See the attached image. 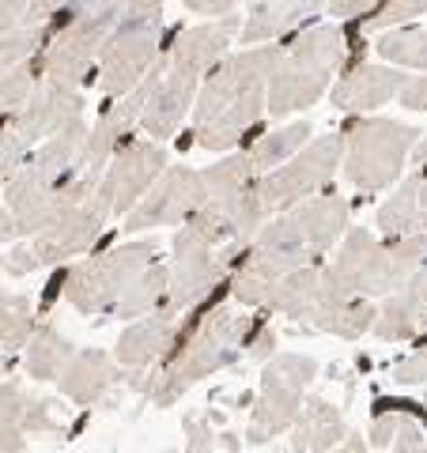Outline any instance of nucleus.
Listing matches in <instances>:
<instances>
[{
    "label": "nucleus",
    "instance_id": "f257e3e1",
    "mask_svg": "<svg viewBox=\"0 0 427 453\" xmlns=\"http://www.w3.org/2000/svg\"><path fill=\"white\" fill-rule=\"evenodd\" d=\"M348 231V201L337 189H325L280 216L265 219L258 238L246 246L242 261L227 280V299L250 314H265L273 288L307 265H322L325 253L340 246Z\"/></svg>",
    "mask_w": 427,
    "mask_h": 453
},
{
    "label": "nucleus",
    "instance_id": "f03ea898",
    "mask_svg": "<svg viewBox=\"0 0 427 453\" xmlns=\"http://www.w3.org/2000/svg\"><path fill=\"white\" fill-rule=\"evenodd\" d=\"M261 314L235 306L231 299H208L190 314H182L175 348L163 356L159 374H151V381H140V393L148 396L155 408H170L182 401L197 381H205L212 374L227 371L242 359L246 340L258 329Z\"/></svg>",
    "mask_w": 427,
    "mask_h": 453
},
{
    "label": "nucleus",
    "instance_id": "7ed1b4c3",
    "mask_svg": "<svg viewBox=\"0 0 427 453\" xmlns=\"http://www.w3.org/2000/svg\"><path fill=\"white\" fill-rule=\"evenodd\" d=\"M276 61V46L231 50V57L205 76L193 103V140L205 151H235L242 136H250L265 118L268 73Z\"/></svg>",
    "mask_w": 427,
    "mask_h": 453
},
{
    "label": "nucleus",
    "instance_id": "20e7f679",
    "mask_svg": "<svg viewBox=\"0 0 427 453\" xmlns=\"http://www.w3.org/2000/svg\"><path fill=\"white\" fill-rule=\"evenodd\" d=\"M345 31L337 23H310L276 46V61L268 73L265 110L273 118H291L314 106L330 91L340 61H345Z\"/></svg>",
    "mask_w": 427,
    "mask_h": 453
},
{
    "label": "nucleus",
    "instance_id": "39448f33",
    "mask_svg": "<svg viewBox=\"0 0 427 453\" xmlns=\"http://www.w3.org/2000/svg\"><path fill=\"white\" fill-rule=\"evenodd\" d=\"M427 257V238L382 242L367 226H348L333 261H325L333 283L352 299H386L401 283L420 273Z\"/></svg>",
    "mask_w": 427,
    "mask_h": 453
},
{
    "label": "nucleus",
    "instance_id": "423d86ee",
    "mask_svg": "<svg viewBox=\"0 0 427 453\" xmlns=\"http://www.w3.org/2000/svg\"><path fill=\"white\" fill-rule=\"evenodd\" d=\"M125 4H57L53 12V35L46 50L38 53L42 80L57 83V88L83 91L95 76L103 42L113 31Z\"/></svg>",
    "mask_w": 427,
    "mask_h": 453
},
{
    "label": "nucleus",
    "instance_id": "0eeeda50",
    "mask_svg": "<svg viewBox=\"0 0 427 453\" xmlns=\"http://www.w3.org/2000/svg\"><path fill=\"white\" fill-rule=\"evenodd\" d=\"M159 57H163V4H125L95 65L98 95L106 103L129 95L148 80V73L159 65Z\"/></svg>",
    "mask_w": 427,
    "mask_h": 453
},
{
    "label": "nucleus",
    "instance_id": "6e6552de",
    "mask_svg": "<svg viewBox=\"0 0 427 453\" xmlns=\"http://www.w3.org/2000/svg\"><path fill=\"white\" fill-rule=\"evenodd\" d=\"M420 129L397 118H352L340 140H345V155H340V170L355 189L363 193H386L405 174V159L412 148L420 144Z\"/></svg>",
    "mask_w": 427,
    "mask_h": 453
},
{
    "label": "nucleus",
    "instance_id": "1a4fd4ad",
    "mask_svg": "<svg viewBox=\"0 0 427 453\" xmlns=\"http://www.w3.org/2000/svg\"><path fill=\"white\" fill-rule=\"evenodd\" d=\"M159 257V242L151 238H129V242H118L95 257L73 261L61 276V295L68 306H76L80 314H110L113 303L121 299V291L133 283V276H140L148 265H155Z\"/></svg>",
    "mask_w": 427,
    "mask_h": 453
},
{
    "label": "nucleus",
    "instance_id": "9d476101",
    "mask_svg": "<svg viewBox=\"0 0 427 453\" xmlns=\"http://www.w3.org/2000/svg\"><path fill=\"white\" fill-rule=\"evenodd\" d=\"M318 378V359L303 356V351H280L265 363L261 371V389L250 412V427H246V442L250 446H265L273 438L288 434L299 419V408L307 401L310 381Z\"/></svg>",
    "mask_w": 427,
    "mask_h": 453
},
{
    "label": "nucleus",
    "instance_id": "9b49d317",
    "mask_svg": "<svg viewBox=\"0 0 427 453\" xmlns=\"http://www.w3.org/2000/svg\"><path fill=\"white\" fill-rule=\"evenodd\" d=\"M340 155H345V140H340V133L314 136L295 159H288L283 166L261 174L258 178V196H261L265 216L273 219V216H280V211H288L295 204L310 201V196L333 189V178L340 170Z\"/></svg>",
    "mask_w": 427,
    "mask_h": 453
},
{
    "label": "nucleus",
    "instance_id": "f8f14e48",
    "mask_svg": "<svg viewBox=\"0 0 427 453\" xmlns=\"http://www.w3.org/2000/svg\"><path fill=\"white\" fill-rule=\"evenodd\" d=\"M106 223L110 219L88 201L80 211L57 219L53 226L38 231L35 238H23V242H16L4 253V257H0V268H4V276H35V273H42V268H61L73 257L91 253V246L103 238Z\"/></svg>",
    "mask_w": 427,
    "mask_h": 453
},
{
    "label": "nucleus",
    "instance_id": "ddd939ff",
    "mask_svg": "<svg viewBox=\"0 0 427 453\" xmlns=\"http://www.w3.org/2000/svg\"><path fill=\"white\" fill-rule=\"evenodd\" d=\"M167 166H170V155L163 144H155L148 136L125 140V144L113 151L106 170L98 174L91 204L103 211L106 219H125L140 204V196L159 181V174Z\"/></svg>",
    "mask_w": 427,
    "mask_h": 453
},
{
    "label": "nucleus",
    "instance_id": "4468645a",
    "mask_svg": "<svg viewBox=\"0 0 427 453\" xmlns=\"http://www.w3.org/2000/svg\"><path fill=\"white\" fill-rule=\"evenodd\" d=\"M208 201L201 170L193 166H167L159 181L140 196V204L121 219L125 234H144L155 226H182L197 208Z\"/></svg>",
    "mask_w": 427,
    "mask_h": 453
},
{
    "label": "nucleus",
    "instance_id": "2eb2a0df",
    "mask_svg": "<svg viewBox=\"0 0 427 453\" xmlns=\"http://www.w3.org/2000/svg\"><path fill=\"white\" fill-rule=\"evenodd\" d=\"M83 110H88V95H83V91L57 88V83L38 80L35 95L27 98V106L8 125L16 129V136L23 140V144L35 151L38 144H46L50 136L65 133L68 125L83 121Z\"/></svg>",
    "mask_w": 427,
    "mask_h": 453
},
{
    "label": "nucleus",
    "instance_id": "dca6fc26",
    "mask_svg": "<svg viewBox=\"0 0 427 453\" xmlns=\"http://www.w3.org/2000/svg\"><path fill=\"white\" fill-rule=\"evenodd\" d=\"M242 31V16H227V19H205L193 23L186 31H178L175 42L167 46V65L175 73H186L193 80H201L216 68L223 57H231V46Z\"/></svg>",
    "mask_w": 427,
    "mask_h": 453
},
{
    "label": "nucleus",
    "instance_id": "f3484780",
    "mask_svg": "<svg viewBox=\"0 0 427 453\" xmlns=\"http://www.w3.org/2000/svg\"><path fill=\"white\" fill-rule=\"evenodd\" d=\"M197 91H201V80H193L186 73H175L167 65V57H159L151 73V91H148V103H144V113H140V129L148 133V140L163 144L170 140L186 113H193V103H197Z\"/></svg>",
    "mask_w": 427,
    "mask_h": 453
},
{
    "label": "nucleus",
    "instance_id": "a211bd4d",
    "mask_svg": "<svg viewBox=\"0 0 427 453\" xmlns=\"http://www.w3.org/2000/svg\"><path fill=\"white\" fill-rule=\"evenodd\" d=\"M151 73L140 88H133L129 95L113 98V103L98 110L95 125L88 129V148H83V170H88V174H103L106 163L113 159V151H118L125 140H133V129L140 125V113H144L148 91H151Z\"/></svg>",
    "mask_w": 427,
    "mask_h": 453
},
{
    "label": "nucleus",
    "instance_id": "6ab92c4d",
    "mask_svg": "<svg viewBox=\"0 0 427 453\" xmlns=\"http://www.w3.org/2000/svg\"><path fill=\"white\" fill-rule=\"evenodd\" d=\"M178 321H182V314L163 306L148 318H136L125 325V333L118 336V344H113V359H118L121 371H148V366L163 363V356L175 348Z\"/></svg>",
    "mask_w": 427,
    "mask_h": 453
},
{
    "label": "nucleus",
    "instance_id": "aec40b11",
    "mask_svg": "<svg viewBox=\"0 0 427 453\" xmlns=\"http://www.w3.org/2000/svg\"><path fill=\"white\" fill-rule=\"evenodd\" d=\"M408 83L405 73H397L390 65H371V61H360L348 68V76H340L333 83V106L340 113H371L378 106H386L390 98L401 95V88Z\"/></svg>",
    "mask_w": 427,
    "mask_h": 453
},
{
    "label": "nucleus",
    "instance_id": "412c9836",
    "mask_svg": "<svg viewBox=\"0 0 427 453\" xmlns=\"http://www.w3.org/2000/svg\"><path fill=\"white\" fill-rule=\"evenodd\" d=\"M118 381H121V366L113 359V351L80 348V351H73V359L65 363V371L57 374V389L76 408H91L103 401Z\"/></svg>",
    "mask_w": 427,
    "mask_h": 453
},
{
    "label": "nucleus",
    "instance_id": "4be33fe9",
    "mask_svg": "<svg viewBox=\"0 0 427 453\" xmlns=\"http://www.w3.org/2000/svg\"><path fill=\"white\" fill-rule=\"evenodd\" d=\"M420 333H427V265L382 299L375 318V336L386 340V344H405Z\"/></svg>",
    "mask_w": 427,
    "mask_h": 453
},
{
    "label": "nucleus",
    "instance_id": "5701e85b",
    "mask_svg": "<svg viewBox=\"0 0 427 453\" xmlns=\"http://www.w3.org/2000/svg\"><path fill=\"white\" fill-rule=\"evenodd\" d=\"M375 318H378V306L371 299H352V295H345L333 283L330 268H325L322 299L303 325H310V329H318V333L340 336V340H360L367 329H375Z\"/></svg>",
    "mask_w": 427,
    "mask_h": 453
},
{
    "label": "nucleus",
    "instance_id": "b1692460",
    "mask_svg": "<svg viewBox=\"0 0 427 453\" xmlns=\"http://www.w3.org/2000/svg\"><path fill=\"white\" fill-rule=\"evenodd\" d=\"M291 434V453H333L340 442H345V416L333 401L325 396H307L303 408H299V419Z\"/></svg>",
    "mask_w": 427,
    "mask_h": 453
},
{
    "label": "nucleus",
    "instance_id": "393cba45",
    "mask_svg": "<svg viewBox=\"0 0 427 453\" xmlns=\"http://www.w3.org/2000/svg\"><path fill=\"white\" fill-rule=\"evenodd\" d=\"M375 226L386 242H401V238H427V208L420 201V174L397 181L393 193L378 204Z\"/></svg>",
    "mask_w": 427,
    "mask_h": 453
},
{
    "label": "nucleus",
    "instance_id": "a878e982",
    "mask_svg": "<svg viewBox=\"0 0 427 453\" xmlns=\"http://www.w3.org/2000/svg\"><path fill=\"white\" fill-rule=\"evenodd\" d=\"M310 136H314V125H310L307 118H299V121L280 125V129H273V133H261L253 144L242 148V155L250 159L253 174L261 178V174H268V170H276L288 159H295V155L310 144Z\"/></svg>",
    "mask_w": 427,
    "mask_h": 453
},
{
    "label": "nucleus",
    "instance_id": "bb28decb",
    "mask_svg": "<svg viewBox=\"0 0 427 453\" xmlns=\"http://www.w3.org/2000/svg\"><path fill=\"white\" fill-rule=\"evenodd\" d=\"M310 12H314V4H250L246 23L238 31L242 50H253L258 42H280L283 35L299 31Z\"/></svg>",
    "mask_w": 427,
    "mask_h": 453
},
{
    "label": "nucleus",
    "instance_id": "cd10ccee",
    "mask_svg": "<svg viewBox=\"0 0 427 453\" xmlns=\"http://www.w3.org/2000/svg\"><path fill=\"white\" fill-rule=\"evenodd\" d=\"M167 283H170V265L167 261H155L148 265L140 276H133V283L121 291V299L113 303L110 318L118 321H136V318H148L155 310L167 306Z\"/></svg>",
    "mask_w": 427,
    "mask_h": 453
},
{
    "label": "nucleus",
    "instance_id": "c85d7f7f",
    "mask_svg": "<svg viewBox=\"0 0 427 453\" xmlns=\"http://www.w3.org/2000/svg\"><path fill=\"white\" fill-rule=\"evenodd\" d=\"M73 344H68V336H61V329L50 321H38L35 336L27 340L23 348V371L31 381H57V374L65 371V363L73 359Z\"/></svg>",
    "mask_w": 427,
    "mask_h": 453
},
{
    "label": "nucleus",
    "instance_id": "c756f323",
    "mask_svg": "<svg viewBox=\"0 0 427 453\" xmlns=\"http://www.w3.org/2000/svg\"><path fill=\"white\" fill-rule=\"evenodd\" d=\"M38 329V310L35 299L23 291H0V351H23L27 340Z\"/></svg>",
    "mask_w": 427,
    "mask_h": 453
},
{
    "label": "nucleus",
    "instance_id": "7c9ffc66",
    "mask_svg": "<svg viewBox=\"0 0 427 453\" xmlns=\"http://www.w3.org/2000/svg\"><path fill=\"white\" fill-rule=\"evenodd\" d=\"M375 53L390 68H420L427 73V27H397L375 38Z\"/></svg>",
    "mask_w": 427,
    "mask_h": 453
},
{
    "label": "nucleus",
    "instance_id": "2f4dec72",
    "mask_svg": "<svg viewBox=\"0 0 427 453\" xmlns=\"http://www.w3.org/2000/svg\"><path fill=\"white\" fill-rule=\"evenodd\" d=\"M38 80H42L38 57H31V61H23L16 68H8V73H0V125L12 121L27 106V98H31L35 88H38Z\"/></svg>",
    "mask_w": 427,
    "mask_h": 453
},
{
    "label": "nucleus",
    "instance_id": "473e14b6",
    "mask_svg": "<svg viewBox=\"0 0 427 453\" xmlns=\"http://www.w3.org/2000/svg\"><path fill=\"white\" fill-rule=\"evenodd\" d=\"M416 16H427V0H393V4H375L371 12L363 16V31H393Z\"/></svg>",
    "mask_w": 427,
    "mask_h": 453
},
{
    "label": "nucleus",
    "instance_id": "72a5a7b5",
    "mask_svg": "<svg viewBox=\"0 0 427 453\" xmlns=\"http://www.w3.org/2000/svg\"><path fill=\"white\" fill-rule=\"evenodd\" d=\"M186 449L182 453H238V442L231 434H216L212 423L201 416H186Z\"/></svg>",
    "mask_w": 427,
    "mask_h": 453
},
{
    "label": "nucleus",
    "instance_id": "f704fd0d",
    "mask_svg": "<svg viewBox=\"0 0 427 453\" xmlns=\"http://www.w3.org/2000/svg\"><path fill=\"white\" fill-rule=\"evenodd\" d=\"M53 12H57V4H19V0H0V38L50 19Z\"/></svg>",
    "mask_w": 427,
    "mask_h": 453
},
{
    "label": "nucleus",
    "instance_id": "c9c22d12",
    "mask_svg": "<svg viewBox=\"0 0 427 453\" xmlns=\"http://www.w3.org/2000/svg\"><path fill=\"white\" fill-rule=\"evenodd\" d=\"M61 427H65L61 401H50V396H31V408H27V419H23L27 438H35V434H57Z\"/></svg>",
    "mask_w": 427,
    "mask_h": 453
},
{
    "label": "nucleus",
    "instance_id": "e433bc0d",
    "mask_svg": "<svg viewBox=\"0 0 427 453\" xmlns=\"http://www.w3.org/2000/svg\"><path fill=\"white\" fill-rule=\"evenodd\" d=\"M27 155H31V148H27L23 140L16 136V129L4 121L0 125V193H4V186L16 178V170L23 166Z\"/></svg>",
    "mask_w": 427,
    "mask_h": 453
},
{
    "label": "nucleus",
    "instance_id": "4c0bfd02",
    "mask_svg": "<svg viewBox=\"0 0 427 453\" xmlns=\"http://www.w3.org/2000/svg\"><path fill=\"white\" fill-rule=\"evenodd\" d=\"M393 381L397 386H427V340L393 366Z\"/></svg>",
    "mask_w": 427,
    "mask_h": 453
},
{
    "label": "nucleus",
    "instance_id": "58836bf2",
    "mask_svg": "<svg viewBox=\"0 0 427 453\" xmlns=\"http://www.w3.org/2000/svg\"><path fill=\"white\" fill-rule=\"evenodd\" d=\"M246 356L258 359V363H268L276 356V329H273V321H268L265 314L258 321V329H253V336L246 340Z\"/></svg>",
    "mask_w": 427,
    "mask_h": 453
},
{
    "label": "nucleus",
    "instance_id": "ea45409f",
    "mask_svg": "<svg viewBox=\"0 0 427 453\" xmlns=\"http://www.w3.org/2000/svg\"><path fill=\"white\" fill-rule=\"evenodd\" d=\"M423 423L416 419V416H405V423H401V431H397V438H393V453H416L420 446H423Z\"/></svg>",
    "mask_w": 427,
    "mask_h": 453
},
{
    "label": "nucleus",
    "instance_id": "a19ab883",
    "mask_svg": "<svg viewBox=\"0 0 427 453\" xmlns=\"http://www.w3.org/2000/svg\"><path fill=\"white\" fill-rule=\"evenodd\" d=\"M397 103L405 110H416V113H427V76H408V83L397 95Z\"/></svg>",
    "mask_w": 427,
    "mask_h": 453
},
{
    "label": "nucleus",
    "instance_id": "79ce46f5",
    "mask_svg": "<svg viewBox=\"0 0 427 453\" xmlns=\"http://www.w3.org/2000/svg\"><path fill=\"white\" fill-rule=\"evenodd\" d=\"M27 449V431L23 423L0 419V453H23Z\"/></svg>",
    "mask_w": 427,
    "mask_h": 453
},
{
    "label": "nucleus",
    "instance_id": "37998d69",
    "mask_svg": "<svg viewBox=\"0 0 427 453\" xmlns=\"http://www.w3.org/2000/svg\"><path fill=\"white\" fill-rule=\"evenodd\" d=\"M186 12H197V16H212V19H227V16H238L242 4H208V0H186Z\"/></svg>",
    "mask_w": 427,
    "mask_h": 453
},
{
    "label": "nucleus",
    "instance_id": "c03bdc74",
    "mask_svg": "<svg viewBox=\"0 0 427 453\" xmlns=\"http://www.w3.org/2000/svg\"><path fill=\"white\" fill-rule=\"evenodd\" d=\"M16 238H19L16 216H12V211H8V204L0 201V246H4V242H16Z\"/></svg>",
    "mask_w": 427,
    "mask_h": 453
},
{
    "label": "nucleus",
    "instance_id": "a18cd8bd",
    "mask_svg": "<svg viewBox=\"0 0 427 453\" xmlns=\"http://www.w3.org/2000/svg\"><path fill=\"white\" fill-rule=\"evenodd\" d=\"M375 4H367V0H352V4H325L330 16H367Z\"/></svg>",
    "mask_w": 427,
    "mask_h": 453
},
{
    "label": "nucleus",
    "instance_id": "49530a36",
    "mask_svg": "<svg viewBox=\"0 0 427 453\" xmlns=\"http://www.w3.org/2000/svg\"><path fill=\"white\" fill-rule=\"evenodd\" d=\"M333 453H371V446H367L363 431H348V434H345V442H340Z\"/></svg>",
    "mask_w": 427,
    "mask_h": 453
},
{
    "label": "nucleus",
    "instance_id": "de8ad7c7",
    "mask_svg": "<svg viewBox=\"0 0 427 453\" xmlns=\"http://www.w3.org/2000/svg\"><path fill=\"white\" fill-rule=\"evenodd\" d=\"M405 408H408V412H412V416H416L420 423H427V389H423V396H420V401H416V404H405Z\"/></svg>",
    "mask_w": 427,
    "mask_h": 453
},
{
    "label": "nucleus",
    "instance_id": "09e8293b",
    "mask_svg": "<svg viewBox=\"0 0 427 453\" xmlns=\"http://www.w3.org/2000/svg\"><path fill=\"white\" fill-rule=\"evenodd\" d=\"M412 159H416L420 166L427 163V136H420V144H416V148H412Z\"/></svg>",
    "mask_w": 427,
    "mask_h": 453
},
{
    "label": "nucleus",
    "instance_id": "8fccbe9b",
    "mask_svg": "<svg viewBox=\"0 0 427 453\" xmlns=\"http://www.w3.org/2000/svg\"><path fill=\"white\" fill-rule=\"evenodd\" d=\"M4 378H12V356L0 351V381H4Z\"/></svg>",
    "mask_w": 427,
    "mask_h": 453
},
{
    "label": "nucleus",
    "instance_id": "3c124183",
    "mask_svg": "<svg viewBox=\"0 0 427 453\" xmlns=\"http://www.w3.org/2000/svg\"><path fill=\"white\" fill-rule=\"evenodd\" d=\"M420 201H423V208H427V174H420Z\"/></svg>",
    "mask_w": 427,
    "mask_h": 453
},
{
    "label": "nucleus",
    "instance_id": "603ef678",
    "mask_svg": "<svg viewBox=\"0 0 427 453\" xmlns=\"http://www.w3.org/2000/svg\"><path fill=\"white\" fill-rule=\"evenodd\" d=\"M416 453H427V438H423V446H420V449H416Z\"/></svg>",
    "mask_w": 427,
    "mask_h": 453
},
{
    "label": "nucleus",
    "instance_id": "864d4df0",
    "mask_svg": "<svg viewBox=\"0 0 427 453\" xmlns=\"http://www.w3.org/2000/svg\"><path fill=\"white\" fill-rule=\"evenodd\" d=\"M0 276H4V268H0ZM0 291H4V288H0Z\"/></svg>",
    "mask_w": 427,
    "mask_h": 453
}]
</instances>
